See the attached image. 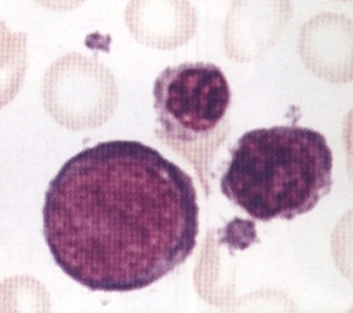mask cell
I'll list each match as a JSON object with an SVG mask.
<instances>
[{
  "mask_svg": "<svg viewBox=\"0 0 353 313\" xmlns=\"http://www.w3.org/2000/svg\"><path fill=\"white\" fill-rule=\"evenodd\" d=\"M124 19L138 43L157 50L186 44L197 29V14L189 0H128Z\"/></svg>",
  "mask_w": 353,
  "mask_h": 313,
  "instance_id": "52a82bcc",
  "label": "cell"
},
{
  "mask_svg": "<svg viewBox=\"0 0 353 313\" xmlns=\"http://www.w3.org/2000/svg\"><path fill=\"white\" fill-rule=\"evenodd\" d=\"M291 15V0H233L222 29L228 58L236 62L261 58L277 43Z\"/></svg>",
  "mask_w": 353,
  "mask_h": 313,
  "instance_id": "5b68a950",
  "label": "cell"
},
{
  "mask_svg": "<svg viewBox=\"0 0 353 313\" xmlns=\"http://www.w3.org/2000/svg\"><path fill=\"white\" fill-rule=\"evenodd\" d=\"M298 54L319 79L335 84L353 81V21L335 12L312 17L299 30Z\"/></svg>",
  "mask_w": 353,
  "mask_h": 313,
  "instance_id": "8992f818",
  "label": "cell"
},
{
  "mask_svg": "<svg viewBox=\"0 0 353 313\" xmlns=\"http://www.w3.org/2000/svg\"><path fill=\"white\" fill-rule=\"evenodd\" d=\"M331 254L336 269L353 281V210L336 222L331 234Z\"/></svg>",
  "mask_w": 353,
  "mask_h": 313,
  "instance_id": "9c48e42d",
  "label": "cell"
},
{
  "mask_svg": "<svg viewBox=\"0 0 353 313\" xmlns=\"http://www.w3.org/2000/svg\"><path fill=\"white\" fill-rule=\"evenodd\" d=\"M332 185V152L316 130L274 125L243 134L230 150L221 192L254 219H294Z\"/></svg>",
  "mask_w": 353,
  "mask_h": 313,
  "instance_id": "7a4b0ae2",
  "label": "cell"
},
{
  "mask_svg": "<svg viewBox=\"0 0 353 313\" xmlns=\"http://www.w3.org/2000/svg\"><path fill=\"white\" fill-rule=\"evenodd\" d=\"M230 99L226 76L210 62L168 66L153 84L154 134L194 168L205 196L214 157L229 135Z\"/></svg>",
  "mask_w": 353,
  "mask_h": 313,
  "instance_id": "3957f363",
  "label": "cell"
},
{
  "mask_svg": "<svg viewBox=\"0 0 353 313\" xmlns=\"http://www.w3.org/2000/svg\"><path fill=\"white\" fill-rule=\"evenodd\" d=\"M33 1L52 11H69L79 7L85 0H33Z\"/></svg>",
  "mask_w": 353,
  "mask_h": 313,
  "instance_id": "8fae6325",
  "label": "cell"
},
{
  "mask_svg": "<svg viewBox=\"0 0 353 313\" xmlns=\"http://www.w3.org/2000/svg\"><path fill=\"white\" fill-rule=\"evenodd\" d=\"M342 137L346 152V170L350 181L353 182V108L347 112L343 120Z\"/></svg>",
  "mask_w": 353,
  "mask_h": 313,
  "instance_id": "30bf717a",
  "label": "cell"
},
{
  "mask_svg": "<svg viewBox=\"0 0 353 313\" xmlns=\"http://www.w3.org/2000/svg\"><path fill=\"white\" fill-rule=\"evenodd\" d=\"M28 66L25 33H12L0 17V109L19 92Z\"/></svg>",
  "mask_w": 353,
  "mask_h": 313,
  "instance_id": "ba28073f",
  "label": "cell"
},
{
  "mask_svg": "<svg viewBox=\"0 0 353 313\" xmlns=\"http://www.w3.org/2000/svg\"><path fill=\"white\" fill-rule=\"evenodd\" d=\"M41 99L51 119L79 131L101 127L113 116L119 90L113 73L99 59L69 52L47 68Z\"/></svg>",
  "mask_w": 353,
  "mask_h": 313,
  "instance_id": "277c9868",
  "label": "cell"
},
{
  "mask_svg": "<svg viewBox=\"0 0 353 313\" xmlns=\"http://www.w3.org/2000/svg\"><path fill=\"white\" fill-rule=\"evenodd\" d=\"M339 1H346V0H339Z\"/></svg>",
  "mask_w": 353,
  "mask_h": 313,
  "instance_id": "7c38bea8",
  "label": "cell"
},
{
  "mask_svg": "<svg viewBox=\"0 0 353 313\" xmlns=\"http://www.w3.org/2000/svg\"><path fill=\"white\" fill-rule=\"evenodd\" d=\"M43 234L55 263L85 288L142 290L192 255L197 193L190 175L154 148L99 142L50 181Z\"/></svg>",
  "mask_w": 353,
  "mask_h": 313,
  "instance_id": "6da1fadb",
  "label": "cell"
}]
</instances>
